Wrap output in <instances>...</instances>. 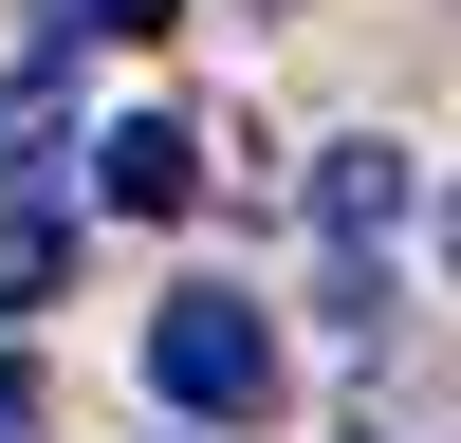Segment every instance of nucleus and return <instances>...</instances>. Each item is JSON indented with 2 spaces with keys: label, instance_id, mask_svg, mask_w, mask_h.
<instances>
[{
  "label": "nucleus",
  "instance_id": "nucleus-1",
  "mask_svg": "<svg viewBox=\"0 0 461 443\" xmlns=\"http://www.w3.org/2000/svg\"><path fill=\"white\" fill-rule=\"evenodd\" d=\"M148 388H167L185 425H258V406H277V314L221 295V277L148 295Z\"/></svg>",
  "mask_w": 461,
  "mask_h": 443
},
{
  "label": "nucleus",
  "instance_id": "nucleus-2",
  "mask_svg": "<svg viewBox=\"0 0 461 443\" xmlns=\"http://www.w3.org/2000/svg\"><path fill=\"white\" fill-rule=\"evenodd\" d=\"M406 222H425V167H406L388 130H351V148H314V240L351 258V277H369V258L406 240Z\"/></svg>",
  "mask_w": 461,
  "mask_h": 443
},
{
  "label": "nucleus",
  "instance_id": "nucleus-3",
  "mask_svg": "<svg viewBox=\"0 0 461 443\" xmlns=\"http://www.w3.org/2000/svg\"><path fill=\"white\" fill-rule=\"evenodd\" d=\"M93 203H111V222H185V203H203V148H185L167 111H130V130L93 148Z\"/></svg>",
  "mask_w": 461,
  "mask_h": 443
},
{
  "label": "nucleus",
  "instance_id": "nucleus-4",
  "mask_svg": "<svg viewBox=\"0 0 461 443\" xmlns=\"http://www.w3.org/2000/svg\"><path fill=\"white\" fill-rule=\"evenodd\" d=\"M56 277H74V222H56V203H19V222H0V314H37Z\"/></svg>",
  "mask_w": 461,
  "mask_h": 443
},
{
  "label": "nucleus",
  "instance_id": "nucleus-5",
  "mask_svg": "<svg viewBox=\"0 0 461 443\" xmlns=\"http://www.w3.org/2000/svg\"><path fill=\"white\" fill-rule=\"evenodd\" d=\"M93 37H130V56H148V37H167V0H56V56H93Z\"/></svg>",
  "mask_w": 461,
  "mask_h": 443
},
{
  "label": "nucleus",
  "instance_id": "nucleus-6",
  "mask_svg": "<svg viewBox=\"0 0 461 443\" xmlns=\"http://www.w3.org/2000/svg\"><path fill=\"white\" fill-rule=\"evenodd\" d=\"M0 167H56V74H37V93H0Z\"/></svg>",
  "mask_w": 461,
  "mask_h": 443
},
{
  "label": "nucleus",
  "instance_id": "nucleus-7",
  "mask_svg": "<svg viewBox=\"0 0 461 443\" xmlns=\"http://www.w3.org/2000/svg\"><path fill=\"white\" fill-rule=\"evenodd\" d=\"M0 443H37V369H0Z\"/></svg>",
  "mask_w": 461,
  "mask_h": 443
}]
</instances>
